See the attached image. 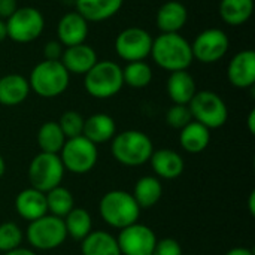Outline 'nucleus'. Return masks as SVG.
Masks as SVG:
<instances>
[{
  "label": "nucleus",
  "mask_w": 255,
  "mask_h": 255,
  "mask_svg": "<svg viewBox=\"0 0 255 255\" xmlns=\"http://www.w3.org/2000/svg\"><path fill=\"white\" fill-rule=\"evenodd\" d=\"M64 172L66 170L58 154L39 152L33 157V160L28 164L27 178L30 187L42 193H48L52 188L61 185Z\"/></svg>",
  "instance_id": "nucleus-9"
},
{
  "label": "nucleus",
  "mask_w": 255,
  "mask_h": 255,
  "mask_svg": "<svg viewBox=\"0 0 255 255\" xmlns=\"http://www.w3.org/2000/svg\"><path fill=\"white\" fill-rule=\"evenodd\" d=\"M158 179H176L184 173L185 169V161L182 155L173 149L169 148H161V149H154L149 161H148Z\"/></svg>",
  "instance_id": "nucleus-16"
},
{
  "label": "nucleus",
  "mask_w": 255,
  "mask_h": 255,
  "mask_svg": "<svg viewBox=\"0 0 255 255\" xmlns=\"http://www.w3.org/2000/svg\"><path fill=\"white\" fill-rule=\"evenodd\" d=\"M67 238L73 241H82L93 232V218L90 212L84 208H73L64 218H63Z\"/></svg>",
  "instance_id": "nucleus-28"
},
{
  "label": "nucleus",
  "mask_w": 255,
  "mask_h": 255,
  "mask_svg": "<svg viewBox=\"0 0 255 255\" xmlns=\"http://www.w3.org/2000/svg\"><path fill=\"white\" fill-rule=\"evenodd\" d=\"M152 255H184V253H182L181 244L176 239L164 238V239L157 241Z\"/></svg>",
  "instance_id": "nucleus-35"
},
{
  "label": "nucleus",
  "mask_w": 255,
  "mask_h": 255,
  "mask_svg": "<svg viewBox=\"0 0 255 255\" xmlns=\"http://www.w3.org/2000/svg\"><path fill=\"white\" fill-rule=\"evenodd\" d=\"M15 212L19 215V218L25 220L27 223H31L46 215L48 208L45 193L33 187L21 190L15 197Z\"/></svg>",
  "instance_id": "nucleus-17"
},
{
  "label": "nucleus",
  "mask_w": 255,
  "mask_h": 255,
  "mask_svg": "<svg viewBox=\"0 0 255 255\" xmlns=\"http://www.w3.org/2000/svg\"><path fill=\"white\" fill-rule=\"evenodd\" d=\"M24 239L22 230L15 223L6 221L0 224V253H9L21 247Z\"/></svg>",
  "instance_id": "nucleus-32"
},
{
  "label": "nucleus",
  "mask_w": 255,
  "mask_h": 255,
  "mask_svg": "<svg viewBox=\"0 0 255 255\" xmlns=\"http://www.w3.org/2000/svg\"><path fill=\"white\" fill-rule=\"evenodd\" d=\"M193 121L188 105H173L166 112V123L169 127L181 130Z\"/></svg>",
  "instance_id": "nucleus-34"
},
{
  "label": "nucleus",
  "mask_w": 255,
  "mask_h": 255,
  "mask_svg": "<svg viewBox=\"0 0 255 255\" xmlns=\"http://www.w3.org/2000/svg\"><path fill=\"white\" fill-rule=\"evenodd\" d=\"M45 197H46L48 214L58 217L61 220L75 208V199H73L72 191L63 185H58L52 188L51 191L45 193Z\"/></svg>",
  "instance_id": "nucleus-30"
},
{
  "label": "nucleus",
  "mask_w": 255,
  "mask_h": 255,
  "mask_svg": "<svg viewBox=\"0 0 255 255\" xmlns=\"http://www.w3.org/2000/svg\"><path fill=\"white\" fill-rule=\"evenodd\" d=\"M82 255H121L117 238L105 230L90 232L87 238L81 241Z\"/></svg>",
  "instance_id": "nucleus-24"
},
{
  "label": "nucleus",
  "mask_w": 255,
  "mask_h": 255,
  "mask_svg": "<svg viewBox=\"0 0 255 255\" xmlns=\"http://www.w3.org/2000/svg\"><path fill=\"white\" fill-rule=\"evenodd\" d=\"M84 121H85V118L79 112H76V111H66L60 117V120L57 123H58L63 134L66 136V139H72V137L82 136Z\"/></svg>",
  "instance_id": "nucleus-33"
},
{
  "label": "nucleus",
  "mask_w": 255,
  "mask_h": 255,
  "mask_svg": "<svg viewBox=\"0 0 255 255\" xmlns=\"http://www.w3.org/2000/svg\"><path fill=\"white\" fill-rule=\"evenodd\" d=\"M45 28L42 12L33 6L18 7L6 19L7 37L16 43H30L36 40Z\"/></svg>",
  "instance_id": "nucleus-10"
},
{
  "label": "nucleus",
  "mask_w": 255,
  "mask_h": 255,
  "mask_svg": "<svg viewBox=\"0 0 255 255\" xmlns=\"http://www.w3.org/2000/svg\"><path fill=\"white\" fill-rule=\"evenodd\" d=\"M248 130L251 134H255V109H253L248 115Z\"/></svg>",
  "instance_id": "nucleus-40"
},
{
  "label": "nucleus",
  "mask_w": 255,
  "mask_h": 255,
  "mask_svg": "<svg viewBox=\"0 0 255 255\" xmlns=\"http://www.w3.org/2000/svg\"><path fill=\"white\" fill-rule=\"evenodd\" d=\"M25 238L31 248L39 251H52L66 242L67 232L61 218L46 214L28 223Z\"/></svg>",
  "instance_id": "nucleus-6"
},
{
  "label": "nucleus",
  "mask_w": 255,
  "mask_h": 255,
  "mask_svg": "<svg viewBox=\"0 0 255 255\" xmlns=\"http://www.w3.org/2000/svg\"><path fill=\"white\" fill-rule=\"evenodd\" d=\"M188 10L184 3L178 0H169L163 3L155 15L157 28L161 33H179L187 24Z\"/></svg>",
  "instance_id": "nucleus-19"
},
{
  "label": "nucleus",
  "mask_w": 255,
  "mask_h": 255,
  "mask_svg": "<svg viewBox=\"0 0 255 255\" xmlns=\"http://www.w3.org/2000/svg\"><path fill=\"white\" fill-rule=\"evenodd\" d=\"M63 51H64V46L58 40H49V42H46V45L43 48L45 60L60 61L61 60V55H63Z\"/></svg>",
  "instance_id": "nucleus-36"
},
{
  "label": "nucleus",
  "mask_w": 255,
  "mask_h": 255,
  "mask_svg": "<svg viewBox=\"0 0 255 255\" xmlns=\"http://www.w3.org/2000/svg\"><path fill=\"white\" fill-rule=\"evenodd\" d=\"M30 94L27 78L18 73H9L0 78V105L16 106L21 105Z\"/></svg>",
  "instance_id": "nucleus-23"
},
{
  "label": "nucleus",
  "mask_w": 255,
  "mask_h": 255,
  "mask_svg": "<svg viewBox=\"0 0 255 255\" xmlns=\"http://www.w3.org/2000/svg\"><path fill=\"white\" fill-rule=\"evenodd\" d=\"M60 61L69 73L85 75L99 60L93 46L87 43H79L75 46L64 48Z\"/></svg>",
  "instance_id": "nucleus-18"
},
{
  "label": "nucleus",
  "mask_w": 255,
  "mask_h": 255,
  "mask_svg": "<svg viewBox=\"0 0 255 255\" xmlns=\"http://www.w3.org/2000/svg\"><path fill=\"white\" fill-rule=\"evenodd\" d=\"M124 87L123 67L111 60L97 61L84 75V88L94 99H111Z\"/></svg>",
  "instance_id": "nucleus-5"
},
{
  "label": "nucleus",
  "mask_w": 255,
  "mask_h": 255,
  "mask_svg": "<svg viewBox=\"0 0 255 255\" xmlns=\"http://www.w3.org/2000/svg\"><path fill=\"white\" fill-rule=\"evenodd\" d=\"M117 134V124L108 114H94L84 121L82 136L94 145L106 143Z\"/></svg>",
  "instance_id": "nucleus-22"
},
{
  "label": "nucleus",
  "mask_w": 255,
  "mask_h": 255,
  "mask_svg": "<svg viewBox=\"0 0 255 255\" xmlns=\"http://www.w3.org/2000/svg\"><path fill=\"white\" fill-rule=\"evenodd\" d=\"M248 209H250V214L254 217L255 215V191L254 190L251 191L250 199H248Z\"/></svg>",
  "instance_id": "nucleus-41"
},
{
  "label": "nucleus",
  "mask_w": 255,
  "mask_h": 255,
  "mask_svg": "<svg viewBox=\"0 0 255 255\" xmlns=\"http://www.w3.org/2000/svg\"><path fill=\"white\" fill-rule=\"evenodd\" d=\"M221 19L232 27L244 25L254 13V0H220Z\"/></svg>",
  "instance_id": "nucleus-27"
},
{
  "label": "nucleus",
  "mask_w": 255,
  "mask_h": 255,
  "mask_svg": "<svg viewBox=\"0 0 255 255\" xmlns=\"http://www.w3.org/2000/svg\"><path fill=\"white\" fill-rule=\"evenodd\" d=\"M193 121L200 123L209 130L223 127L229 120V109L223 97L214 91H197L188 103Z\"/></svg>",
  "instance_id": "nucleus-8"
},
{
  "label": "nucleus",
  "mask_w": 255,
  "mask_h": 255,
  "mask_svg": "<svg viewBox=\"0 0 255 255\" xmlns=\"http://www.w3.org/2000/svg\"><path fill=\"white\" fill-rule=\"evenodd\" d=\"M211 143V130L197 121H191L179 130V145L190 154L203 152Z\"/></svg>",
  "instance_id": "nucleus-25"
},
{
  "label": "nucleus",
  "mask_w": 255,
  "mask_h": 255,
  "mask_svg": "<svg viewBox=\"0 0 255 255\" xmlns=\"http://www.w3.org/2000/svg\"><path fill=\"white\" fill-rule=\"evenodd\" d=\"M7 39V31H6V21L0 18V42Z\"/></svg>",
  "instance_id": "nucleus-42"
},
{
  "label": "nucleus",
  "mask_w": 255,
  "mask_h": 255,
  "mask_svg": "<svg viewBox=\"0 0 255 255\" xmlns=\"http://www.w3.org/2000/svg\"><path fill=\"white\" fill-rule=\"evenodd\" d=\"M4 172H6V163H4V160H3V157L0 155V179L3 178V175H4Z\"/></svg>",
  "instance_id": "nucleus-43"
},
{
  "label": "nucleus",
  "mask_w": 255,
  "mask_h": 255,
  "mask_svg": "<svg viewBox=\"0 0 255 255\" xmlns=\"http://www.w3.org/2000/svg\"><path fill=\"white\" fill-rule=\"evenodd\" d=\"M88 36V21L76 10L64 13L57 24V37L63 46L85 43Z\"/></svg>",
  "instance_id": "nucleus-15"
},
{
  "label": "nucleus",
  "mask_w": 255,
  "mask_h": 255,
  "mask_svg": "<svg viewBox=\"0 0 255 255\" xmlns=\"http://www.w3.org/2000/svg\"><path fill=\"white\" fill-rule=\"evenodd\" d=\"M111 152L120 164L139 167L149 161L154 152V143L143 131L126 130L114 136Z\"/></svg>",
  "instance_id": "nucleus-2"
},
{
  "label": "nucleus",
  "mask_w": 255,
  "mask_h": 255,
  "mask_svg": "<svg viewBox=\"0 0 255 255\" xmlns=\"http://www.w3.org/2000/svg\"><path fill=\"white\" fill-rule=\"evenodd\" d=\"M4 255H36V253L31 251V250H28V248L19 247V248H16V250H12V251H9V253H4Z\"/></svg>",
  "instance_id": "nucleus-39"
},
{
  "label": "nucleus",
  "mask_w": 255,
  "mask_h": 255,
  "mask_svg": "<svg viewBox=\"0 0 255 255\" xmlns=\"http://www.w3.org/2000/svg\"><path fill=\"white\" fill-rule=\"evenodd\" d=\"M149 55L158 67L169 73L187 70L194 60L191 43L179 33H161L152 40Z\"/></svg>",
  "instance_id": "nucleus-1"
},
{
  "label": "nucleus",
  "mask_w": 255,
  "mask_h": 255,
  "mask_svg": "<svg viewBox=\"0 0 255 255\" xmlns=\"http://www.w3.org/2000/svg\"><path fill=\"white\" fill-rule=\"evenodd\" d=\"M227 79L236 88H253L255 84V52L244 49L233 55L227 66Z\"/></svg>",
  "instance_id": "nucleus-14"
},
{
  "label": "nucleus",
  "mask_w": 255,
  "mask_h": 255,
  "mask_svg": "<svg viewBox=\"0 0 255 255\" xmlns=\"http://www.w3.org/2000/svg\"><path fill=\"white\" fill-rule=\"evenodd\" d=\"M124 0H75L76 12L88 22H102L120 12Z\"/></svg>",
  "instance_id": "nucleus-21"
},
{
  "label": "nucleus",
  "mask_w": 255,
  "mask_h": 255,
  "mask_svg": "<svg viewBox=\"0 0 255 255\" xmlns=\"http://www.w3.org/2000/svg\"><path fill=\"white\" fill-rule=\"evenodd\" d=\"M64 170L73 175H85L91 172L99 160L97 145L90 142L84 136L66 139L58 154Z\"/></svg>",
  "instance_id": "nucleus-7"
},
{
  "label": "nucleus",
  "mask_w": 255,
  "mask_h": 255,
  "mask_svg": "<svg viewBox=\"0 0 255 255\" xmlns=\"http://www.w3.org/2000/svg\"><path fill=\"white\" fill-rule=\"evenodd\" d=\"M16 9H18L16 0H0V18L1 19L6 21Z\"/></svg>",
  "instance_id": "nucleus-37"
},
{
  "label": "nucleus",
  "mask_w": 255,
  "mask_h": 255,
  "mask_svg": "<svg viewBox=\"0 0 255 255\" xmlns=\"http://www.w3.org/2000/svg\"><path fill=\"white\" fill-rule=\"evenodd\" d=\"M131 196L140 209H151L160 202L163 196L161 181L157 176H151V175L142 176L134 184Z\"/></svg>",
  "instance_id": "nucleus-26"
},
{
  "label": "nucleus",
  "mask_w": 255,
  "mask_h": 255,
  "mask_svg": "<svg viewBox=\"0 0 255 255\" xmlns=\"http://www.w3.org/2000/svg\"><path fill=\"white\" fill-rule=\"evenodd\" d=\"M152 36L140 27H128L118 33L115 39V52L127 63L145 61L151 54Z\"/></svg>",
  "instance_id": "nucleus-11"
},
{
  "label": "nucleus",
  "mask_w": 255,
  "mask_h": 255,
  "mask_svg": "<svg viewBox=\"0 0 255 255\" xmlns=\"http://www.w3.org/2000/svg\"><path fill=\"white\" fill-rule=\"evenodd\" d=\"M140 208L133 199L131 193L124 190H112L102 196L99 203V214L102 220L112 229L121 230L139 221Z\"/></svg>",
  "instance_id": "nucleus-3"
},
{
  "label": "nucleus",
  "mask_w": 255,
  "mask_h": 255,
  "mask_svg": "<svg viewBox=\"0 0 255 255\" xmlns=\"http://www.w3.org/2000/svg\"><path fill=\"white\" fill-rule=\"evenodd\" d=\"M226 255H254V253L248 248L244 247H238V248H232Z\"/></svg>",
  "instance_id": "nucleus-38"
},
{
  "label": "nucleus",
  "mask_w": 255,
  "mask_h": 255,
  "mask_svg": "<svg viewBox=\"0 0 255 255\" xmlns=\"http://www.w3.org/2000/svg\"><path fill=\"white\" fill-rule=\"evenodd\" d=\"M27 81L30 91L43 99H54L67 90L70 73L66 70L61 61L43 60L33 67Z\"/></svg>",
  "instance_id": "nucleus-4"
},
{
  "label": "nucleus",
  "mask_w": 255,
  "mask_h": 255,
  "mask_svg": "<svg viewBox=\"0 0 255 255\" xmlns=\"http://www.w3.org/2000/svg\"><path fill=\"white\" fill-rule=\"evenodd\" d=\"M157 241L154 230L139 221L121 229L117 236L121 255H152Z\"/></svg>",
  "instance_id": "nucleus-13"
},
{
  "label": "nucleus",
  "mask_w": 255,
  "mask_h": 255,
  "mask_svg": "<svg viewBox=\"0 0 255 255\" xmlns=\"http://www.w3.org/2000/svg\"><path fill=\"white\" fill-rule=\"evenodd\" d=\"M166 91L173 105H188L197 93L196 79L188 70L172 72L167 78Z\"/></svg>",
  "instance_id": "nucleus-20"
},
{
  "label": "nucleus",
  "mask_w": 255,
  "mask_h": 255,
  "mask_svg": "<svg viewBox=\"0 0 255 255\" xmlns=\"http://www.w3.org/2000/svg\"><path fill=\"white\" fill-rule=\"evenodd\" d=\"M230 39L221 28H206L200 31L191 43L193 58L203 63L212 64L224 58L229 52Z\"/></svg>",
  "instance_id": "nucleus-12"
},
{
  "label": "nucleus",
  "mask_w": 255,
  "mask_h": 255,
  "mask_svg": "<svg viewBox=\"0 0 255 255\" xmlns=\"http://www.w3.org/2000/svg\"><path fill=\"white\" fill-rule=\"evenodd\" d=\"M124 85L140 90L151 84L152 81V69L146 61H131L123 69Z\"/></svg>",
  "instance_id": "nucleus-31"
},
{
  "label": "nucleus",
  "mask_w": 255,
  "mask_h": 255,
  "mask_svg": "<svg viewBox=\"0 0 255 255\" xmlns=\"http://www.w3.org/2000/svg\"><path fill=\"white\" fill-rule=\"evenodd\" d=\"M36 140L40 148V152L60 154L66 142V136L63 134L57 121H46L39 127Z\"/></svg>",
  "instance_id": "nucleus-29"
}]
</instances>
